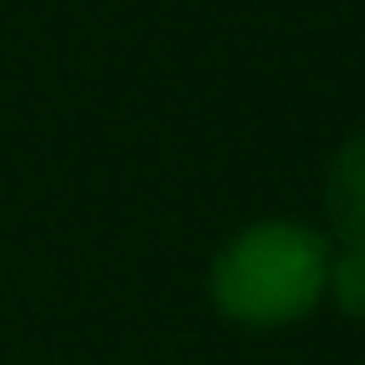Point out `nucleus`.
Listing matches in <instances>:
<instances>
[{
  "label": "nucleus",
  "instance_id": "obj_2",
  "mask_svg": "<svg viewBox=\"0 0 365 365\" xmlns=\"http://www.w3.org/2000/svg\"><path fill=\"white\" fill-rule=\"evenodd\" d=\"M323 207H329V222L339 238L365 244V128L339 143L329 180H323Z\"/></svg>",
  "mask_w": 365,
  "mask_h": 365
},
{
  "label": "nucleus",
  "instance_id": "obj_1",
  "mask_svg": "<svg viewBox=\"0 0 365 365\" xmlns=\"http://www.w3.org/2000/svg\"><path fill=\"white\" fill-rule=\"evenodd\" d=\"M334 238L297 217L244 222L207 265V297L238 329H292L323 307Z\"/></svg>",
  "mask_w": 365,
  "mask_h": 365
},
{
  "label": "nucleus",
  "instance_id": "obj_3",
  "mask_svg": "<svg viewBox=\"0 0 365 365\" xmlns=\"http://www.w3.org/2000/svg\"><path fill=\"white\" fill-rule=\"evenodd\" d=\"M323 302H334L344 318L365 323V244H349V238H339V244H334Z\"/></svg>",
  "mask_w": 365,
  "mask_h": 365
}]
</instances>
